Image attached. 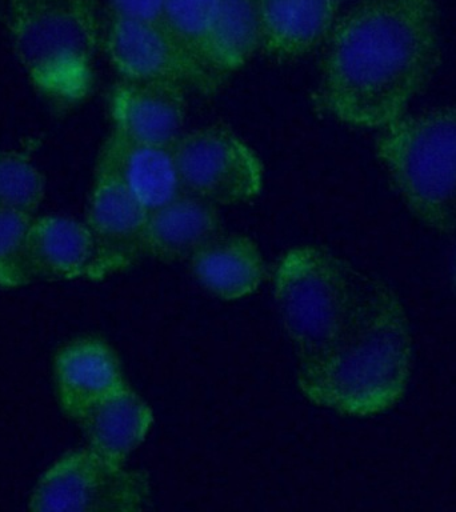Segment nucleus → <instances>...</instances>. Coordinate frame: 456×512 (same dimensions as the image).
I'll list each match as a JSON object with an SVG mask.
<instances>
[{
	"label": "nucleus",
	"instance_id": "obj_24",
	"mask_svg": "<svg viewBox=\"0 0 456 512\" xmlns=\"http://www.w3.org/2000/svg\"><path fill=\"white\" fill-rule=\"evenodd\" d=\"M339 2H340V3H342V2H343V0H339Z\"/></svg>",
	"mask_w": 456,
	"mask_h": 512
},
{
	"label": "nucleus",
	"instance_id": "obj_8",
	"mask_svg": "<svg viewBox=\"0 0 456 512\" xmlns=\"http://www.w3.org/2000/svg\"><path fill=\"white\" fill-rule=\"evenodd\" d=\"M103 38L108 58L122 79L163 80L203 95L218 91L164 24L111 15Z\"/></svg>",
	"mask_w": 456,
	"mask_h": 512
},
{
	"label": "nucleus",
	"instance_id": "obj_20",
	"mask_svg": "<svg viewBox=\"0 0 456 512\" xmlns=\"http://www.w3.org/2000/svg\"><path fill=\"white\" fill-rule=\"evenodd\" d=\"M46 195V180L23 156L0 151V208L35 215Z\"/></svg>",
	"mask_w": 456,
	"mask_h": 512
},
{
	"label": "nucleus",
	"instance_id": "obj_18",
	"mask_svg": "<svg viewBox=\"0 0 456 512\" xmlns=\"http://www.w3.org/2000/svg\"><path fill=\"white\" fill-rule=\"evenodd\" d=\"M259 0H218L207 51L212 67L223 79L239 70L262 50Z\"/></svg>",
	"mask_w": 456,
	"mask_h": 512
},
{
	"label": "nucleus",
	"instance_id": "obj_23",
	"mask_svg": "<svg viewBox=\"0 0 456 512\" xmlns=\"http://www.w3.org/2000/svg\"><path fill=\"white\" fill-rule=\"evenodd\" d=\"M452 280H454V284L456 287V248L454 252V258H452Z\"/></svg>",
	"mask_w": 456,
	"mask_h": 512
},
{
	"label": "nucleus",
	"instance_id": "obj_15",
	"mask_svg": "<svg viewBox=\"0 0 456 512\" xmlns=\"http://www.w3.org/2000/svg\"><path fill=\"white\" fill-rule=\"evenodd\" d=\"M196 282L216 298L242 299L266 278L258 244L246 235L220 234L190 259Z\"/></svg>",
	"mask_w": 456,
	"mask_h": 512
},
{
	"label": "nucleus",
	"instance_id": "obj_22",
	"mask_svg": "<svg viewBox=\"0 0 456 512\" xmlns=\"http://www.w3.org/2000/svg\"><path fill=\"white\" fill-rule=\"evenodd\" d=\"M108 3L111 15L164 24V0H108Z\"/></svg>",
	"mask_w": 456,
	"mask_h": 512
},
{
	"label": "nucleus",
	"instance_id": "obj_7",
	"mask_svg": "<svg viewBox=\"0 0 456 512\" xmlns=\"http://www.w3.org/2000/svg\"><path fill=\"white\" fill-rule=\"evenodd\" d=\"M183 191L216 204L252 200L263 187L258 155L238 135L222 126L184 132L172 147Z\"/></svg>",
	"mask_w": 456,
	"mask_h": 512
},
{
	"label": "nucleus",
	"instance_id": "obj_19",
	"mask_svg": "<svg viewBox=\"0 0 456 512\" xmlns=\"http://www.w3.org/2000/svg\"><path fill=\"white\" fill-rule=\"evenodd\" d=\"M218 0H164V24L204 74L220 87L222 76L208 58L207 42Z\"/></svg>",
	"mask_w": 456,
	"mask_h": 512
},
{
	"label": "nucleus",
	"instance_id": "obj_2",
	"mask_svg": "<svg viewBox=\"0 0 456 512\" xmlns=\"http://www.w3.org/2000/svg\"><path fill=\"white\" fill-rule=\"evenodd\" d=\"M411 367L412 338L403 304L390 288L376 286L334 343L300 360L298 384L320 407L375 415L402 400Z\"/></svg>",
	"mask_w": 456,
	"mask_h": 512
},
{
	"label": "nucleus",
	"instance_id": "obj_1",
	"mask_svg": "<svg viewBox=\"0 0 456 512\" xmlns=\"http://www.w3.org/2000/svg\"><path fill=\"white\" fill-rule=\"evenodd\" d=\"M439 60L434 0H363L328 35L320 102L350 126L387 127L404 116Z\"/></svg>",
	"mask_w": 456,
	"mask_h": 512
},
{
	"label": "nucleus",
	"instance_id": "obj_4",
	"mask_svg": "<svg viewBox=\"0 0 456 512\" xmlns=\"http://www.w3.org/2000/svg\"><path fill=\"white\" fill-rule=\"evenodd\" d=\"M376 155L411 214L440 232L456 230V108L402 116L383 128Z\"/></svg>",
	"mask_w": 456,
	"mask_h": 512
},
{
	"label": "nucleus",
	"instance_id": "obj_5",
	"mask_svg": "<svg viewBox=\"0 0 456 512\" xmlns=\"http://www.w3.org/2000/svg\"><path fill=\"white\" fill-rule=\"evenodd\" d=\"M368 290L322 248L296 247L284 254L274 276L275 303L300 360L319 354L339 338Z\"/></svg>",
	"mask_w": 456,
	"mask_h": 512
},
{
	"label": "nucleus",
	"instance_id": "obj_13",
	"mask_svg": "<svg viewBox=\"0 0 456 512\" xmlns=\"http://www.w3.org/2000/svg\"><path fill=\"white\" fill-rule=\"evenodd\" d=\"M220 234L222 219L216 204L182 192L148 212L144 254L163 263L190 260Z\"/></svg>",
	"mask_w": 456,
	"mask_h": 512
},
{
	"label": "nucleus",
	"instance_id": "obj_3",
	"mask_svg": "<svg viewBox=\"0 0 456 512\" xmlns=\"http://www.w3.org/2000/svg\"><path fill=\"white\" fill-rule=\"evenodd\" d=\"M16 55L36 90L71 106L91 90L100 24L92 0H11Z\"/></svg>",
	"mask_w": 456,
	"mask_h": 512
},
{
	"label": "nucleus",
	"instance_id": "obj_16",
	"mask_svg": "<svg viewBox=\"0 0 456 512\" xmlns=\"http://www.w3.org/2000/svg\"><path fill=\"white\" fill-rule=\"evenodd\" d=\"M152 423L154 412L130 386L108 396L79 422L87 447L115 466H124L146 439Z\"/></svg>",
	"mask_w": 456,
	"mask_h": 512
},
{
	"label": "nucleus",
	"instance_id": "obj_9",
	"mask_svg": "<svg viewBox=\"0 0 456 512\" xmlns=\"http://www.w3.org/2000/svg\"><path fill=\"white\" fill-rule=\"evenodd\" d=\"M148 210L110 159L99 154L87 226L99 252V279L126 270L144 254Z\"/></svg>",
	"mask_w": 456,
	"mask_h": 512
},
{
	"label": "nucleus",
	"instance_id": "obj_21",
	"mask_svg": "<svg viewBox=\"0 0 456 512\" xmlns=\"http://www.w3.org/2000/svg\"><path fill=\"white\" fill-rule=\"evenodd\" d=\"M34 215L0 208V288L14 290L32 282L28 234Z\"/></svg>",
	"mask_w": 456,
	"mask_h": 512
},
{
	"label": "nucleus",
	"instance_id": "obj_6",
	"mask_svg": "<svg viewBox=\"0 0 456 512\" xmlns=\"http://www.w3.org/2000/svg\"><path fill=\"white\" fill-rule=\"evenodd\" d=\"M150 480L100 458L90 448L56 460L32 488V511L131 512L150 502Z\"/></svg>",
	"mask_w": 456,
	"mask_h": 512
},
{
	"label": "nucleus",
	"instance_id": "obj_17",
	"mask_svg": "<svg viewBox=\"0 0 456 512\" xmlns=\"http://www.w3.org/2000/svg\"><path fill=\"white\" fill-rule=\"evenodd\" d=\"M100 154L110 159L148 212L184 192L172 147L136 142L112 130Z\"/></svg>",
	"mask_w": 456,
	"mask_h": 512
},
{
	"label": "nucleus",
	"instance_id": "obj_11",
	"mask_svg": "<svg viewBox=\"0 0 456 512\" xmlns=\"http://www.w3.org/2000/svg\"><path fill=\"white\" fill-rule=\"evenodd\" d=\"M56 398L63 414L80 422L100 402L128 386L114 348L98 338H78L54 358Z\"/></svg>",
	"mask_w": 456,
	"mask_h": 512
},
{
	"label": "nucleus",
	"instance_id": "obj_10",
	"mask_svg": "<svg viewBox=\"0 0 456 512\" xmlns=\"http://www.w3.org/2000/svg\"><path fill=\"white\" fill-rule=\"evenodd\" d=\"M186 91L163 80L120 79L110 94L112 130L136 142L174 147L184 134Z\"/></svg>",
	"mask_w": 456,
	"mask_h": 512
},
{
	"label": "nucleus",
	"instance_id": "obj_14",
	"mask_svg": "<svg viewBox=\"0 0 456 512\" xmlns=\"http://www.w3.org/2000/svg\"><path fill=\"white\" fill-rule=\"evenodd\" d=\"M266 54L295 59L327 40L338 19L339 0H259Z\"/></svg>",
	"mask_w": 456,
	"mask_h": 512
},
{
	"label": "nucleus",
	"instance_id": "obj_12",
	"mask_svg": "<svg viewBox=\"0 0 456 512\" xmlns=\"http://www.w3.org/2000/svg\"><path fill=\"white\" fill-rule=\"evenodd\" d=\"M28 267L32 280H100L98 246L87 223L63 215L34 216Z\"/></svg>",
	"mask_w": 456,
	"mask_h": 512
}]
</instances>
